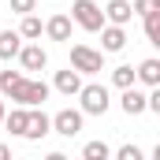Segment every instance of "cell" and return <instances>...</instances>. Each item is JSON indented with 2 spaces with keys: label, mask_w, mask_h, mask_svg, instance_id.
<instances>
[{
  "label": "cell",
  "mask_w": 160,
  "mask_h": 160,
  "mask_svg": "<svg viewBox=\"0 0 160 160\" xmlns=\"http://www.w3.org/2000/svg\"><path fill=\"white\" fill-rule=\"evenodd\" d=\"M71 67L78 75H97V71H104V52H97L89 45H71Z\"/></svg>",
  "instance_id": "3"
},
{
  "label": "cell",
  "mask_w": 160,
  "mask_h": 160,
  "mask_svg": "<svg viewBox=\"0 0 160 160\" xmlns=\"http://www.w3.org/2000/svg\"><path fill=\"white\" fill-rule=\"evenodd\" d=\"M82 157H86V160H108V157H112V149H108L104 142H86Z\"/></svg>",
  "instance_id": "18"
},
{
  "label": "cell",
  "mask_w": 160,
  "mask_h": 160,
  "mask_svg": "<svg viewBox=\"0 0 160 160\" xmlns=\"http://www.w3.org/2000/svg\"><path fill=\"white\" fill-rule=\"evenodd\" d=\"M112 82H116L119 89H127V86H134V67H130V63H123V67H116V71H112Z\"/></svg>",
  "instance_id": "19"
},
{
  "label": "cell",
  "mask_w": 160,
  "mask_h": 160,
  "mask_svg": "<svg viewBox=\"0 0 160 160\" xmlns=\"http://www.w3.org/2000/svg\"><path fill=\"white\" fill-rule=\"evenodd\" d=\"M97 34H101V52H123V48H127V26L104 22Z\"/></svg>",
  "instance_id": "7"
},
{
  "label": "cell",
  "mask_w": 160,
  "mask_h": 160,
  "mask_svg": "<svg viewBox=\"0 0 160 160\" xmlns=\"http://www.w3.org/2000/svg\"><path fill=\"white\" fill-rule=\"evenodd\" d=\"M0 119H4V101H0Z\"/></svg>",
  "instance_id": "25"
},
{
  "label": "cell",
  "mask_w": 160,
  "mask_h": 160,
  "mask_svg": "<svg viewBox=\"0 0 160 160\" xmlns=\"http://www.w3.org/2000/svg\"><path fill=\"white\" fill-rule=\"evenodd\" d=\"M26 112H30V108H22V104H19L15 112H4V119H0V123H4L11 134H19V138H22V130H26Z\"/></svg>",
  "instance_id": "15"
},
{
  "label": "cell",
  "mask_w": 160,
  "mask_h": 160,
  "mask_svg": "<svg viewBox=\"0 0 160 160\" xmlns=\"http://www.w3.org/2000/svg\"><path fill=\"white\" fill-rule=\"evenodd\" d=\"M130 15H134L130 0H108V8H104V22H116V26H127Z\"/></svg>",
  "instance_id": "11"
},
{
  "label": "cell",
  "mask_w": 160,
  "mask_h": 160,
  "mask_svg": "<svg viewBox=\"0 0 160 160\" xmlns=\"http://www.w3.org/2000/svg\"><path fill=\"white\" fill-rule=\"evenodd\" d=\"M130 8H134L138 15H149V11H157V8H160V0H134Z\"/></svg>",
  "instance_id": "23"
},
{
  "label": "cell",
  "mask_w": 160,
  "mask_h": 160,
  "mask_svg": "<svg viewBox=\"0 0 160 160\" xmlns=\"http://www.w3.org/2000/svg\"><path fill=\"white\" fill-rule=\"evenodd\" d=\"M45 134H52V119L34 104V108L26 112V130H22V138H26V142H41Z\"/></svg>",
  "instance_id": "6"
},
{
  "label": "cell",
  "mask_w": 160,
  "mask_h": 160,
  "mask_svg": "<svg viewBox=\"0 0 160 160\" xmlns=\"http://www.w3.org/2000/svg\"><path fill=\"white\" fill-rule=\"evenodd\" d=\"M4 97H11V101L22 104V108H34V104H45V101H48V86H45L41 78H26V75H22Z\"/></svg>",
  "instance_id": "1"
},
{
  "label": "cell",
  "mask_w": 160,
  "mask_h": 160,
  "mask_svg": "<svg viewBox=\"0 0 160 160\" xmlns=\"http://www.w3.org/2000/svg\"><path fill=\"white\" fill-rule=\"evenodd\" d=\"M22 48V38L19 30H0V60H15Z\"/></svg>",
  "instance_id": "14"
},
{
  "label": "cell",
  "mask_w": 160,
  "mask_h": 160,
  "mask_svg": "<svg viewBox=\"0 0 160 160\" xmlns=\"http://www.w3.org/2000/svg\"><path fill=\"white\" fill-rule=\"evenodd\" d=\"M41 30H45V26H41V19L34 15V11H30V15H22V26H19V38H26V41H38V38H41Z\"/></svg>",
  "instance_id": "16"
},
{
  "label": "cell",
  "mask_w": 160,
  "mask_h": 160,
  "mask_svg": "<svg viewBox=\"0 0 160 160\" xmlns=\"http://www.w3.org/2000/svg\"><path fill=\"white\" fill-rule=\"evenodd\" d=\"M8 157H11V149H8V145L0 142V160H8Z\"/></svg>",
  "instance_id": "24"
},
{
  "label": "cell",
  "mask_w": 160,
  "mask_h": 160,
  "mask_svg": "<svg viewBox=\"0 0 160 160\" xmlns=\"http://www.w3.org/2000/svg\"><path fill=\"white\" fill-rule=\"evenodd\" d=\"M75 97L82 101V116H104V112H108V104H112L104 86H82Z\"/></svg>",
  "instance_id": "4"
},
{
  "label": "cell",
  "mask_w": 160,
  "mask_h": 160,
  "mask_svg": "<svg viewBox=\"0 0 160 160\" xmlns=\"http://www.w3.org/2000/svg\"><path fill=\"white\" fill-rule=\"evenodd\" d=\"M134 82H145V86H160V60H142L134 67Z\"/></svg>",
  "instance_id": "12"
},
{
  "label": "cell",
  "mask_w": 160,
  "mask_h": 160,
  "mask_svg": "<svg viewBox=\"0 0 160 160\" xmlns=\"http://www.w3.org/2000/svg\"><path fill=\"white\" fill-rule=\"evenodd\" d=\"M19 78H22V71H0V93H8Z\"/></svg>",
  "instance_id": "20"
},
{
  "label": "cell",
  "mask_w": 160,
  "mask_h": 160,
  "mask_svg": "<svg viewBox=\"0 0 160 160\" xmlns=\"http://www.w3.org/2000/svg\"><path fill=\"white\" fill-rule=\"evenodd\" d=\"M8 8H11V11H19V15H30V11L38 8V0H8Z\"/></svg>",
  "instance_id": "22"
},
{
  "label": "cell",
  "mask_w": 160,
  "mask_h": 160,
  "mask_svg": "<svg viewBox=\"0 0 160 160\" xmlns=\"http://www.w3.org/2000/svg\"><path fill=\"white\" fill-rule=\"evenodd\" d=\"M45 34L52 41H71V15H52L45 22Z\"/></svg>",
  "instance_id": "13"
},
{
  "label": "cell",
  "mask_w": 160,
  "mask_h": 160,
  "mask_svg": "<svg viewBox=\"0 0 160 160\" xmlns=\"http://www.w3.org/2000/svg\"><path fill=\"white\" fill-rule=\"evenodd\" d=\"M116 160H142V149L127 142V145H119V153H116Z\"/></svg>",
  "instance_id": "21"
},
{
  "label": "cell",
  "mask_w": 160,
  "mask_h": 160,
  "mask_svg": "<svg viewBox=\"0 0 160 160\" xmlns=\"http://www.w3.org/2000/svg\"><path fill=\"white\" fill-rule=\"evenodd\" d=\"M71 22L82 26V30H89V34H97V30L104 26V11H101L93 0H75V8H71Z\"/></svg>",
  "instance_id": "2"
},
{
  "label": "cell",
  "mask_w": 160,
  "mask_h": 160,
  "mask_svg": "<svg viewBox=\"0 0 160 160\" xmlns=\"http://www.w3.org/2000/svg\"><path fill=\"white\" fill-rule=\"evenodd\" d=\"M142 19H145V38H149V45H160V8L149 11V15H142Z\"/></svg>",
  "instance_id": "17"
},
{
  "label": "cell",
  "mask_w": 160,
  "mask_h": 160,
  "mask_svg": "<svg viewBox=\"0 0 160 160\" xmlns=\"http://www.w3.org/2000/svg\"><path fill=\"white\" fill-rule=\"evenodd\" d=\"M19 63H22V71H45L48 67V52L41 48L38 41H30V45L19 48Z\"/></svg>",
  "instance_id": "8"
},
{
  "label": "cell",
  "mask_w": 160,
  "mask_h": 160,
  "mask_svg": "<svg viewBox=\"0 0 160 160\" xmlns=\"http://www.w3.org/2000/svg\"><path fill=\"white\" fill-rule=\"evenodd\" d=\"M82 119H86V116H82V108H63V112H56V116H52V130H56V134H63V138H75V134L82 130Z\"/></svg>",
  "instance_id": "5"
},
{
  "label": "cell",
  "mask_w": 160,
  "mask_h": 160,
  "mask_svg": "<svg viewBox=\"0 0 160 160\" xmlns=\"http://www.w3.org/2000/svg\"><path fill=\"white\" fill-rule=\"evenodd\" d=\"M119 108L127 116H142V112H145V93H142L138 86H127L123 97H119Z\"/></svg>",
  "instance_id": "10"
},
{
  "label": "cell",
  "mask_w": 160,
  "mask_h": 160,
  "mask_svg": "<svg viewBox=\"0 0 160 160\" xmlns=\"http://www.w3.org/2000/svg\"><path fill=\"white\" fill-rule=\"evenodd\" d=\"M52 86H56V93H63V97H75V93L82 89V75L75 71V67H67V71H56V82H52Z\"/></svg>",
  "instance_id": "9"
}]
</instances>
